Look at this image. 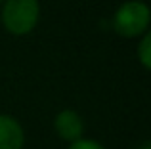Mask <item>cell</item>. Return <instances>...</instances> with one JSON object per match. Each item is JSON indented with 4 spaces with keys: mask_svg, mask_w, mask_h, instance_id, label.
Here are the masks:
<instances>
[{
    "mask_svg": "<svg viewBox=\"0 0 151 149\" xmlns=\"http://www.w3.org/2000/svg\"><path fill=\"white\" fill-rule=\"evenodd\" d=\"M40 6L38 0H6L2 8V23L12 34H29L37 27Z\"/></svg>",
    "mask_w": 151,
    "mask_h": 149,
    "instance_id": "cell-1",
    "label": "cell"
},
{
    "mask_svg": "<svg viewBox=\"0 0 151 149\" xmlns=\"http://www.w3.org/2000/svg\"><path fill=\"white\" fill-rule=\"evenodd\" d=\"M149 19H151V14H149L147 4L140 2V0H130V2H124L117 10L113 25L121 37L134 38L147 33Z\"/></svg>",
    "mask_w": 151,
    "mask_h": 149,
    "instance_id": "cell-2",
    "label": "cell"
},
{
    "mask_svg": "<svg viewBox=\"0 0 151 149\" xmlns=\"http://www.w3.org/2000/svg\"><path fill=\"white\" fill-rule=\"evenodd\" d=\"M54 126H55V132L63 140H67V142L78 140L82 136V132H84V122H82L81 115L71 111V109H65V111L58 113V117L54 120Z\"/></svg>",
    "mask_w": 151,
    "mask_h": 149,
    "instance_id": "cell-3",
    "label": "cell"
},
{
    "mask_svg": "<svg viewBox=\"0 0 151 149\" xmlns=\"http://www.w3.org/2000/svg\"><path fill=\"white\" fill-rule=\"evenodd\" d=\"M23 142L21 124L10 115H0V149H21Z\"/></svg>",
    "mask_w": 151,
    "mask_h": 149,
    "instance_id": "cell-4",
    "label": "cell"
},
{
    "mask_svg": "<svg viewBox=\"0 0 151 149\" xmlns=\"http://www.w3.org/2000/svg\"><path fill=\"white\" fill-rule=\"evenodd\" d=\"M138 57H140L144 69H151V34L144 33L140 46H138Z\"/></svg>",
    "mask_w": 151,
    "mask_h": 149,
    "instance_id": "cell-5",
    "label": "cell"
},
{
    "mask_svg": "<svg viewBox=\"0 0 151 149\" xmlns=\"http://www.w3.org/2000/svg\"><path fill=\"white\" fill-rule=\"evenodd\" d=\"M69 149H105V147H103L101 143L94 142V140H82V138H78V140H75V142H71Z\"/></svg>",
    "mask_w": 151,
    "mask_h": 149,
    "instance_id": "cell-6",
    "label": "cell"
},
{
    "mask_svg": "<svg viewBox=\"0 0 151 149\" xmlns=\"http://www.w3.org/2000/svg\"><path fill=\"white\" fill-rule=\"evenodd\" d=\"M140 149H151V143H147V142H145V143H144V145H142Z\"/></svg>",
    "mask_w": 151,
    "mask_h": 149,
    "instance_id": "cell-7",
    "label": "cell"
},
{
    "mask_svg": "<svg viewBox=\"0 0 151 149\" xmlns=\"http://www.w3.org/2000/svg\"><path fill=\"white\" fill-rule=\"evenodd\" d=\"M0 2H4V0H0Z\"/></svg>",
    "mask_w": 151,
    "mask_h": 149,
    "instance_id": "cell-8",
    "label": "cell"
}]
</instances>
